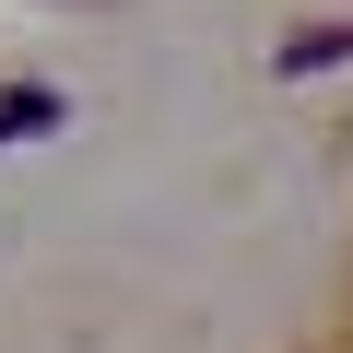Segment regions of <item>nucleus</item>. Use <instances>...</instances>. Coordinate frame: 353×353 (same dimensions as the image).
<instances>
[{
	"instance_id": "2",
	"label": "nucleus",
	"mask_w": 353,
	"mask_h": 353,
	"mask_svg": "<svg viewBox=\"0 0 353 353\" xmlns=\"http://www.w3.org/2000/svg\"><path fill=\"white\" fill-rule=\"evenodd\" d=\"M330 59H353V24H330V36H294V48H283V71H294V83H306V71H330Z\"/></svg>"
},
{
	"instance_id": "1",
	"label": "nucleus",
	"mask_w": 353,
	"mask_h": 353,
	"mask_svg": "<svg viewBox=\"0 0 353 353\" xmlns=\"http://www.w3.org/2000/svg\"><path fill=\"white\" fill-rule=\"evenodd\" d=\"M12 130H59V94L48 83H12V94H0V141H12Z\"/></svg>"
}]
</instances>
